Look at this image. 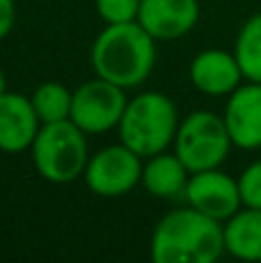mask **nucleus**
Returning <instances> with one entry per match:
<instances>
[{
	"mask_svg": "<svg viewBox=\"0 0 261 263\" xmlns=\"http://www.w3.org/2000/svg\"><path fill=\"white\" fill-rule=\"evenodd\" d=\"M225 231V252L240 261H261V210L238 208L227 222H222Z\"/></svg>",
	"mask_w": 261,
	"mask_h": 263,
	"instance_id": "14",
	"label": "nucleus"
},
{
	"mask_svg": "<svg viewBox=\"0 0 261 263\" xmlns=\"http://www.w3.org/2000/svg\"><path fill=\"white\" fill-rule=\"evenodd\" d=\"M243 72L234 53L206 49L194 55L190 65V81L199 92L211 97H229L243 81Z\"/></svg>",
	"mask_w": 261,
	"mask_h": 263,
	"instance_id": "11",
	"label": "nucleus"
},
{
	"mask_svg": "<svg viewBox=\"0 0 261 263\" xmlns=\"http://www.w3.org/2000/svg\"><path fill=\"white\" fill-rule=\"evenodd\" d=\"M42 123L32 109L30 97L18 92L0 95V150L23 153L30 150Z\"/></svg>",
	"mask_w": 261,
	"mask_h": 263,
	"instance_id": "12",
	"label": "nucleus"
},
{
	"mask_svg": "<svg viewBox=\"0 0 261 263\" xmlns=\"http://www.w3.org/2000/svg\"><path fill=\"white\" fill-rule=\"evenodd\" d=\"M222 252V222L192 205L166 213L153 229L151 256L155 263H215Z\"/></svg>",
	"mask_w": 261,
	"mask_h": 263,
	"instance_id": "2",
	"label": "nucleus"
},
{
	"mask_svg": "<svg viewBox=\"0 0 261 263\" xmlns=\"http://www.w3.org/2000/svg\"><path fill=\"white\" fill-rule=\"evenodd\" d=\"M199 14V0H141L137 21L157 42H171L188 35Z\"/></svg>",
	"mask_w": 261,
	"mask_h": 263,
	"instance_id": "10",
	"label": "nucleus"
},
{
	"mask_svg": "<svg viewBox=\"0 0 261 263\" xmlns=\"http://www.w3.org/2000/svg\"><path fill=\"white\" fill-rule=\"evenodd\" d=\"M183 199L188 201V205L217 219V222H227L243 205L238 180L231 178L229 173L220 171V166L190 173Z\"/></svg>",
	"mask_w": 261,
	"mask_h": 263,
	"instance_id": "8",
	"label": "nucleus"
},
{
	"mask_svg": "<svg viewBox=\"0 0 261 263\" xmlns=\"http://www.w3.org/2000/svg\"><path fill=\"white\" fill-rule=\"evenodd\" d=\"M125 106H127L125 88L97 77L81 83L72 92L69 120L86 134H104L118 127Z\"/></svg>",
	"mask_w": 261,
	"mask_h": 263,
	"instance_id": "7",
	"label": "nucleus"
},
{
	"mask_svg": "<svg viewBox=\"0 0 261 263\" xmlns=\"http://www.w3.org/2000/svg\"><path fill=\"white\" fill-rule=\"evenodd\" d=\"M234 55L240 65L245 81L261 83V12L243 23L238 37H236Z\"/></svg>",
	"mask_w": 261,
	"mask_h": 263,
	"instance_id": "15",
	"label": "nucleus"
},
{
	"mask_svg": "<svg viewBox=\"0 0 261 263\" xmlns=\"http://www.w3.org/2000/svg\"><path fill=\"white\" fill-rule=\"evenodd\" d=\"M231 136L225 118L213 111H192L178 125L174 153L183 159L190 173L222 166L231 150Z\"/></svg>",
	"mask_w": 261,
	"mask_h": 263,
	"instance_id": "5",
	"label": "nucleus"
},
{
	"mask_svg": "<svg viewBox=\"0 0 261 263\" xmlns=\"http://www.w3.org/2000/svg\"><path fill=\"white\" fill-rule=\"evenodd\" d=\"M225 125L231 143L243 150L261 148V83L245 81L227 97Z\"/></svg>",
	"mask_w": 261,
	"mask_h": 263,
	"instance_id": "9",
	"label": "nucleus"
},
{
	"mask_svg": "<svg viewBox=\"0 0 261 263\" xmlns=\"http://www.w3.org/2000/svg\"><path fill=\"white\" fill-rule=\"evenodd\" d=\"M32 109H35L40 123H58V120H69L72 111V90L58 81H46L35 88L30 95Z\"/></svg>",
	"mask_w": 261,
	"mask_h": 263,
	"instance_id": "16",
	"label": "nucleus"
},
{
	"mask_svg": "<svg viewBox=\"0 0 261 263\" xmlns=\"http://www.w3.org/2000/svg\"><path fill=\"white\" fill-rule=\"evenodd\" d=\"M141 155H137L125 143L106 145L90 155L83 171V182L92 194L104 199L125 196L141 182Z\"/></svg>",
	"mask_w": 261,
	"mask_h": 263,
	"instance_id": "6",
	"label": "nucleus"
},
{
	"mask_svg": "<svg viewBox=\"0 0 261 263\" xmlns=\"http://www.w3.org/2000/svg\"><path fill=\"white\" fill-rule=\"evenodd\" d=\"M141 0H95V9L104 23L137 21Z\"/></svg>",
	"mask_w": 261,
	"mask_h": 263,
	"instance_id": "17",
	"label": "nucleus"
},
{
	"mask_svg": "<svg viewBox=\"0 0 261 263\" xmlns=\"http://www.w3.org/2000/svg\"><path fill=\"white\" fill-rule=\"evenodd\" d=\"M238 187H240L243 205L261 210V159L252 162L243 173H240Z\"/></svg>",
	"mask_w": 261,
	"mask_h": 263,
	"instance_id": "18",
	"label": "nucleus"
},
{
	"mask_svg": "<svg viewBox=\"0 0 261 263\" xmlns=\"http://www.w3.org/2000/svg\"><path fill=\"white\" fill-rule=\"evenodd\" d=\"M188 180H190V171L176 153L162 150V153L146 157V162H143L141 185L146 187L148 194L157 196V199L185 196Z\"/></svg>",
	"mask_w": 261,
	"mask_h": 263,
	"instance_id": "13",
	"label": "nucleus"
},
{
	"mask_svg": "<svg viewBox=\"0 0 261 263\" xmlns=\"http://www.w3.org/2000/svg\"><path fill=\"white\" fill-rule=\"evenodd\" d=\"M86 132L72 120L44 123L30 145L32 164L44 180L65 185L77 178H83L88 155Z\"/></svg>",
	"mask_w": 261,
	"mask_h": 263,
	"instance_id": "4",
	"label": "nucleus"
},
{
	"mask_svg": "<svg viewBox=\"0 0 261 263\" xmlns=\"http://www.w3.org/2000/svg\"><path fill=\"white\" fill-rule=\"evenodd\" d=\"M155 37L139 21L106 23L90 49L95 77L120 88H139L153 74L157 60Z\"/></svg>",
	"mask_w": 261,
	"mask_h": 263,
	"instance_id": "1",
	"label": "nucleus"
},
{
	"mask_svg": "<svg viewBox=\"0 0 261 263\" xmlns=\"http://www.w3.org/2000/svg\"><path fill=\"white\" fill-rule=\"evenodd\" d=\"M180 118L174 100L164 92L148 90L127 100L118 123L120 143L132 148L143 159L174 145Z\"/></svg>",
	"mask_w": 261,
	"mask_h": 263,
	"instance_id": "3",
	"label": "nucleus"
},
{
	"mask_svg": "<svg viewBox=\"0 0 261 263\" xmlns=\"http://www.w3.org/2000/svg\"><path fill=\"white\" fill-rule=\"evenodd\" d=\"M14 21H16V7H14V0H0V40L12 32Z\"/></svg>",
	"mask_w": 261,
	"mask_h": 263,
	"instance_id": "19",
	"label": "nucleus"
},
{
	"mask_svg": "<svg viewBox=\"0 0 261 263\" xmlns=\"http://www.w3.org/2000/svg\"><path fill=\"white\" fill-rule=\"evenodd\" d=\"M5 92H7V81H5V74L0 69V95H5Z\"/></svg>",
	"mask_w": 261,
	"mask_h": 263,
	"instance_id": "20",
	"label": "nucleus"
}]
</instances>
